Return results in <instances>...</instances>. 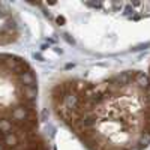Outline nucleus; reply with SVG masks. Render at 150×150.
Wrapping results in <instances>:
<instances>
[{"mask_svg": "<svg viewBox=\"0 0 150 150\" xmlns=\"http://www.w3.org/2000/svg\"><path fill=\"white\" fill-rule=\"evenodd\" d=\"M20 35L21 27L17 15L8 5L0 3V45L14 44Z\"/></svg>", "mask_w": 150, "mask_h": 150, "instance_id": "3", "label": "nucleus"}, {"mask_svg": "<svg viewBox=\"0 0 150 150\" xmlns=\"http://www.w3.org/2000/svg\"><path fill=\"white\" fill-rule=\"evenodd\" d=\"M147 74H149V77H150V68H149V72H147Z\"/></svg>", "mask_w": 150, "mask_h": 150, "instance_id": "4", "label": "nucleus"}, {"mask_svg": "<svg viewBox=\"0 0 150 150\" xmlns=\"http://www.w3.org/2000/svg\"><path fill=\"white\" fill-rule=\"evenodd\" d=\"M54 117L86 150L150 146V77L126 69L101 80L62 78L50 90Z\"/></svg>", "mask_w": 150, "mask_h": 150, "instance_id": "1", "label": "nucleus"}, {"mask_svg": "<svg viewBox=\"0 0 150 150\" xmlns=\"http://www.w3.org/2000/svg\"><path fill=\"white\" fill-rule=\"evenodd\" d=\"M0 150H51L41 128L38 75L12 53H0Z\"/></svg>", "mask_w": 150, "mask_h": 150, "instance_id": "2", "label": "nucleus"}]
</instances>
